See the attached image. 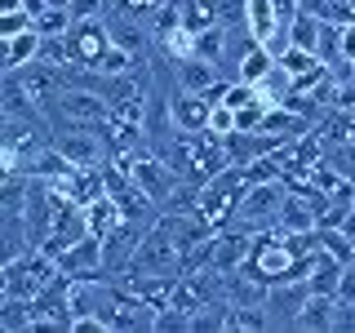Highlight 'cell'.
<instances>
[{
    "mask_svg": "<svg viewBox=\"0 0 355 333\" xmlns=\"http://www.w3.org/2000/svg\"><path fill=\"white\" fill-rule=\"evenodd\" d=\"M288 178H266V182H249L236 205V218L227 227H244V231H271L280 222V209H284V196H288Z\"/></svg>",
    "mask_w": 355,
    "mask_h": 333,
    "instance_id": "cell-1",
    "label": "cell"
},
{
    "mask_svg": "<svg viewBox=\"0 0 355 333\" xmlns=\"http://www.w3.org/2000/svg\"><path fill=\"white\" fill-rule=\"evenodd\" d=\"M249 187V164H227L222 173H214L205 187H200V200H196V214L209 222V227H227L236 218V205Z\"/></svg>",
    "mask_w": 355,
    "mask_h": 333,
    "instance_id": "cell-2",
    "label": "cell"
},
{
    "mask_svg": "<svg viewBox=\"0 0 355 333\" xmlns=\"http://www.w3.org/2000/svg\"><path fill=\"white\" fill-rule=\"evenodd\" d=\"M125 275H182V249H178V240H173L164 214L142 231L138 253H133V262H129Z\"/></svg>",
    "mask_w": 355,
    "mask_h": 333,
    "instance_id": "cell-3",
    "label": "cell"
},
{
    "mask_svg": "<svg viewBox=\"0 0 355 333\" xmlns=\"http://www.w3.org/2000/svg\"><path fill=\"white\" fill-rule=\"evenodd\" d=\"M103 129L107 125H71V129H58L49 142L76 164V169H98V164L107 160V151H111V142L103 138Z\"/></svg>",
    "mask_w": 355,
    "mask_h": 333,
    "instance_id": "cell-4",
    "label": "cell"
},
{
    "mask_svg": "<svg viewBox=\"0 0 355 333\" xmlns=\"http://www.w3.org/2000/svg\"><path fill=\"white\" fill-rule=\"evenodd\" d=\"M67 49H71V67L94 71V67L103 62V53L111 49V22H103V18L71 22V31H67Z\"/></svg>",
    "mask_w": 355,
    "mask_h": 333,
    "instance_id": "cell-5",
    "label": "cell"
},
{
    "mask_svg": "<svg viewBox=\"0 0 355 333\" xmlns=\"http://www.w3.org/2000/svg\"><path fill=\"white\" fill-rule=\"evenodd\" d=\"M306 298H311V284L306 280H280V284H271L266 289V316H271V329H280L288 325L293 329V320H297V311L306 307Z\"/></svg>",
    "mask_w": 355,
    "mask_h": 333,
    "instance_id": "cell-6",
    "label": "cell"
},
{
    "mask_svg": "<svg viewBox=\"0 0 355 333\" xmlns=\"http://www.w3.org/2000/svg\"><path fill=\"white\" fill-rule=\"evenodd\" d=\"M155 316H160V307H151L147 298L129 293V289L120 284V298H116V307H111V329H116V333H138V329H155Z\"/></svg>",
    "mask_w": 355,
    "mask_h": 333,
    "instance_id": "cell-7",
    "label": "cell"
},
{
    "mask_svg": "<svg viewBox=\"0 0 355 333\" xmlns=\"http://www.w3.org/2000/svg\"><path fill=\"white\" fill-rule=\"evenodd\" d=\"M169 107H173V125L178 133H209V111H214V103H209L205 94H178L169 98Z\"/></svg>",
    "mask_w": 355,
    "mask_h": 333,
    "instance_id": "cell-8",
    "label": "cell"
},
{
    "mask_svg": "<svg viewBox=\"0 0 355 333\" xmlns=\"http://www.w3.org/2000/svg\"><path fill=\"white\" fill-rule=\"evenodd\" d=\"M58 266H62V275H103V240L85 236L80 244L58 253Z\"/></svg>",
    "mask_w": 355,
    "mask_h": 333,
    "instance_id": "cell-9",
    "label": "cell"
},
{
    "mask_svg": "<svg viewBox=\"0 0 355 333\" xmlns=\"http://www.w3.org/2000/svg\"><path fill=\"white\" fill-rule=\"evenodd\" d=\"M173 76H178V89H182V94H205V89H214L222 80V67L191 53V58H178L173 62Z\"/></svg>",
    "mask_w": 355,
    "mask_h": 333,
    "instance_id": "cell-10",
    "label": "cell"
},
{
    "mask_svg": "<svg viewBox=\"0 0 355 333\" xmlns=\"http://www.w3.org/2000/svg\"><path fill=\"white\" fill-rule=\"evenodd\" d=\"M85 214H89V231H94L98 240H107L111 231H120V227H125V209H120L116 191H103V196H94V200L85 205Z\"/></svg>",
    "mask_w": 355,
    "mask_h": 333,
    "instance_id": "cell-11",
    "label": "cell"
},
{
    "mask_svg": "<svg viewBox=\"0 0 355 333\" xmlns=\"http://www.w3.org/2000/svg\"><path fill=\"white\" fill-rule=\"evenodd\" d=\"M244 27H249V36L258 44H271L275 31L288 27L280 18V9H275V0H249V9H244Z\"/></svg>",
    "mask_w": 355,
    "mask_h": 333,
    "instance_id": "cell-12",
    "label": "cell"
},
{
    "mask_svg": "<svg viewBox=\"0 0 355 333\" xmlns=\"http://www.w3.org/2000/svg\"><path fill=\"white\" fill-rule=\"evenodd\" d=\"M342 275H347V262H338L333 253L315 249V258H311V271H306V284H311V293H329V298H338V284H342Z\"/></svg>",
    "mask_w": 355,
    "mask_h": 333,
    "instance_id": "cell-13",
    "label": "cell"
},
{
    "mask_svg": "<svg viewBox=\"0 0 355 333\" xmlns=\"http://www.w3.org/2000/svg\"><path fill=\"white\" fill-rule=\"evenodd\" d=\"M40 44H44V36L36 27L18 31V36H5V71H22V67H31L40 58Z\"/></svg>",
    "mask_w": 355,
    "mask_h": 333,
    "instance_id": "cell-14",
    "label": "cell"
},
{
    "mask_svg": "<svg viewBox=\"0 0 355 333\" xmlns=\"http://www.w3.org/2000/svg\"><path fill=\"white\" fill-rule=\"evenodd\" d=\"M0 329L5 333H36V302L0 293Z\"/></svg>",
    "mask_w": 355,
    "mask_h": 333,
    "instance_id": "cell-15",
    "label": "cell"
},
{
    "mask_svg": "<svg viewBox=\"0 0 355 333\" xmlns=\"http://www.w3.org/2000/svg\"><path fill=\"white\" fill-rule=\"evenodd\" d=\"M333 316H338V298H329V293H311V298H306V307L297 311L293 329H306V333H315V329H333Z\"/></svg>",
    "mask_w": 355,
    "mask_h": 333,
    "instance_id": "cell-16",
    "label": "cell"
},
{
    "mask_svg": "<svg viewBox=\"0 0 355 333\" xmlns=\"http://www.w3.org/2000/svg\"><path fill=\"white\" fill-rule=\"evenodd\" d=\"M275 67V53L266 49V44H249L244 49V58L236 62V80H249V85H258L266 71Z\"/></svg>",
    "mask_w": 355,
    "mask_h": 333,
    "instance_id": "cell-17",
    "label": "cell"
},
{
    "mask_svg": "<svg viewBox=\"0 0 355 333\" xmlns=\"http://www.w3.org/2000/svg\"><path fill=\"white\" fill-rule=\"evenodd\" d=\"M315 249H324V253H333L338 262H355V244L347 240V231L342 227H329V222H320L315 227Z\"/></svg>",
    "mask_w": 355,
    "mask_h": 333,
    "instance_id": "cell-18",
    "label": "cell"
},
{
    "mask_svg": "<svg viewBox=\"0 0 355 333\" xmlns=\"http://www.w3.org/2000/svg\"><path fill=\"white\" fill-rule=\"evenodd\" d=\"M71 9H62V5H49V9H40L36 14V31L40 36H67L71 31Z\"/></svg>",
    "mask_w": 355,
    "mask_h": 333,
    "instance_id": "cell-19",
    "label": "cell"
},
{
    "mask_svg": "<svg viewBox=\"0 0 355 333\" xmlns=\"http://www.w3.org/2000/svg\"><path fill=\"white\" fill-rule=\"evenodd\" d=\"M280 67L297 80V76H306V71H315V67H320V53L315 49H302V44H288V49L280 53Z\"/></svg>",
    "mask_w": 355,
    "mask_h": 333,
    "instance_id": "cell-20",
    "label": "cell"
},
{
    "mask_svg": "<svg viewBox=\"0 0 355 333\" xmlns=\"http://www.w3.org/2000/svg\"><path fill=\"white\" fill-rule=\"evenodd\" d=\"M111 14L116 18H133V22H151L155 14H160L164 0H107Z\"/></svg>",
    "mask_w": 355,
    "mask_h": 333,
    "instance_id": "cell-21",
    "label": "cell"
},
{
    "mask_svg": "<svg viewBox=\"0 0 355 333\" xmlns=\"http://www.w3.org/2000/svg\"><path fill=\"white\" fill-rule=\"evenodd\" d=\"M240 120H236V107L231 103H214V111H209V133H218V138H227V133H236Z\"/></svg>",
    "mask_w": 355,
    "mask_h": 333,
    "instance_id": "cell-22",
    "label": "cell"
},
{
    "mask_svg": "<svg viewBox=\"0 0 355 333\" xmlns=\"http://www.w3.org/2000/svg\"><path fill=\"white\" fill-rule=\"evenodd\" d=\"M36 27V14L31 9H9V14H0V40L5 36H18V31Z\"/></svg>",
    "mask_w": 355,
    "mask_h": 333,
    "instance_id": "cell-23",
    "label": "cell"
},
{
    "mask_svg": "<svg viewBox=\"0 0 355 333\" xmlns=\"http://www.w3.org/2000/svg\"><path fill=\"white\" fill-rule=\"evenodd\" d=\"M103 9H107V0H71V18H76V22L103 18Z\"/></svg>",
    "mask_w": 355,
    "mask_h": 333,
    "instance_id": "cell-24",
    "label": "cell"
},
{
    "mask_svg": "<svg viewBox=\"0 0 355 333\" xmlns=\"http://www.w3.org/2000/svg\"><path fill=\"white\" fill-rule=\"evenodd\" d=\"M342 62L355 67V18L342 22Z\"/></svg>",
    "mask_w": 355,
    "mask_h": 333,
    "instance_id": "cell-25",
    "label": "cell"
},
{
    "mask_svg": "<svg viewBox=\"0 0 355 333\" xmlns=\"http://www.w3.org/2000/svg\"><path fill=\"white\" fill-rule=\"evenodd\" d=\"M333 0H297V14H315V18H329Z\"/></svg>",
    "mask_w": 355,
    "mask_h": 333,
    "instance_id": "cell-26",
    "label": "cell"
}]
</instances>
